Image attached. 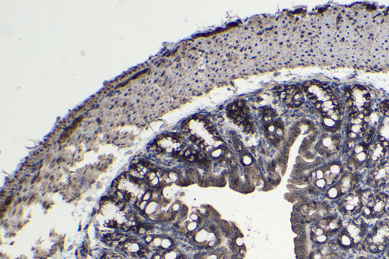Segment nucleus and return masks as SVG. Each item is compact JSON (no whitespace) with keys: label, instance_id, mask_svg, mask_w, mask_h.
I'll return each mask as SVG.
<instances>
[{"label":"nucleus","instance_id":"14","mask_svg":"<svg viewBox=\"0 0 389 259\" xmlns=\"http://www.w3.org/2000/svg\"><path fill=\"white\" fill-rule=\"evenodd\" d=\"M198 227V223L196 222V221H192V222H189L186 226L187 230L190 233L195 231Z\"/></svg>","mask_w":389,"mask_h":259},{"label":"nucleus","instance_id":"19","mask_svg":"<svg viewBox=\"0 0 389 259\" xmlns=\"http://www.w3.org/2000/svg\"><path fill=\"white\" fill-rule=\"evenodd\" d=\"M268 134H274L276 132V129H277V126L274 124H272L270 123L268 126Z\"/></svg>","mask_w":389,"mask_h":259},{"label":"nucleus","instance_id":"26","mask_svg":"<svg viewBox=\"0 0 389 259\" xmlns=\"http://www.w3.org/2000/svg\"><path fill=\"white\" fill-rule=\"evenodd\" d=\"M152 259H161V255H159V254H155V255L153 256Z\"/></svg>","mask_w":389,"mask_h":259},{"label":"nucleus","instance_id":"3","mask_svg":"<svg viewBox=\"0 0 389 259\" xmlns=\"http://www.w3.org/2000/svg\"><path fill=\"white\" fill-rule=\"evenodd\" d=\"M367 184L375 189L389 184V161L382 162L373 168L367 178Z\"/></svg>","mask_w":389,"mask_h":259},{"label":"nucleus","instance_id":"7","mask_svg":"<svg viewBox=\"0 0 389 259\" xmlns=\"http://www.w3.org/2000/svg\"><path fill=\"white\" fill-rule=\"evenodd\" d=\"M145 179H146L147 182L150 185L152 186V187H156V186L160 185L164 178H163V175L161 173L158 172V171H152V172H149L148 173Z\"/></svg>","mask_w":389,"mask_h":259},{"label":"nucleus","instance_id":"25","mask_svg":"<svg viewBox=\"0 0 389 259\" xmlns=\"http://www.w3.org/2000/svg\"><path fill=\"white\" fill-rule=\"evenodd\" d=\"M186 160L188 161H189V162H194L195 160H196V157H195V156L194 154H192L191 156H189V157H187Z\"/></svg>","mask_w":389,"mask_h":259},{"label":"nucleus","instance_id":"21","mask_svg":"<svg viewBox=\"0 0 389 259\" xmlns=\"http://www.w3.org/2000/svg\"><path fill=\"white\" fill-rule=\"evenodd\" d=\"M180 209H181V207H180V205L179 203H175L173 205L172 210H173V211L177 212V211H179Z\"/></svg>","mask_w":389,"mask_h":259},{"label":"nucleus","instance_id":"12","mask_svg":"<svg viewBox=\"0 0 389 259\" xmlns=\"http://www.w3.org/2000/svg\"><path fill=\"white\" fill-rule=\"evenodd\" d=\"M173 242L170 239L168 238H164L162 239V243H161V248L163 249H169L172 247Z\"/></svg>","mask_w":389,"mask_h":259},{"label":"nucleus","instance_id":"2","mask_svg":"<svg viewBox=\"0 0 389 259\" xmlns=\"http://www.w3.org/2000/svg\"><path fill=\"white\" fill-rule=\"evenodd\" d=\"M351 103L357 113H363L365 116L370 114L371 97L365 88L356 87L352 89L350 94Z\"/></svg>","mask_w":389,"mask_h":259},{"label":"nucleus","instance_id":"6","mask_svg":"<svg viewBox=\"0 0 389 259\" xmlns=\"http://www.w3.org/2000/svg\"><path fill=\"white\" fill-rule=\"evenodd\" d=\"M148 173L149 172H148V167L142 163H138V164L135 165L130 170V174L132 177L136 179L146 177Z\"/></svg>","mask_w":389,"mask_h":259},{"label":"nucleus","instance_id":"22","mask_svg":"<svg viewBox=\"0 0 389 259\" xmlns=\"http://www.w3.org/2000/svg\"><path fill=\"white\" fill-rule=\"evenodd\" d=\"M190 218H191V220L193 221H196L197 222V221H199V217H198V215L195 213H192V214L190 215Z\"/></svg>","mask_w":389,"mask_h":259},{"label":"nucleus","instance_id":"15","mask_svg":"<svg viewBox=\"0 0 389 259\" xmlns=\"http://www.w3.org/2000/svg\"><path fill=\"white\" fill-rule=\"evenodd\" d=\"M101 259H122L119 255H116L113 253H107L105 254Z\"/></svg>","mask_w":389,"mask_h":259},{"label":"nucleus","instance_id":"4","mask_svg":"<svg viewBox=\"0 0 389 259\" xmlns=\"http://www.w3.org/2000/svg\"><path fill=\"white\" fill-rule=\"evenodd\" d=\"M388 142L385 141L384 137L370 145L368 148L366 163L373 168L380 165L388 151Z\"/></svg>","mask_w":389,"mask_h":259},{"label":"nucleus","instance_id":"13","mask_svg":"<svg viewBox=\"0 0 389 259\" xmlns=\"http://www.w3.org/2000/svg\"><path fill=\"white\" fill-rule=\"evenodd\" d=\"M211 157L214 158H216V159H218L220 158L223 154H224V150L222 148H217V149H214L212 152H211Z\"/></svg>","mask_w":389,"mask_h":259},{"label":"nucleus","instance_id":"23","mask_svg":"<svg viewBox=\"0 0 389 259\" xmlns=\"http://www.w3.org/2000/svg\"><path fill=\"white\" fill-rule=\"evenodd\" d=\"M236 105L238 106L239 108H240V109H242V108H243L244 106H245V102L243 101V100H239V101L236 103Z\"/></svg>","mask_w":389,"mask_h":259},{"label":"nucleus","instance_id":"17","mask_svg":"<svg viewBox=\"0 0 389 259\" xmlns=\"http://www.w3.org/2000/svg\"><path fill=\"white\" fill-rule=\"evenodd\" d=\"M243 163L246 166H250L252 163V158L248 155H244L243 157Z\"/></svg>","mask_w":389,"mask_h":259},{"label":"nucleus","instance_id":"9","mask_svg":"<svg viewBox=\"0 0 389 259\" xmlns=\"http://www.w3.org/2000/svg\"><path fill=\"white\" fill-rule=\"evenodd\" d=\"M159 208V204L157 201H151L148 204L146 208H145V213L148 215L154 214V213Z\"/></svg>","mask_w":389,"mask_h":259},{"label":"nucleus","instance_id":"11","mask_svg":"<svg viewBox=\"0 0 389 259\" xmlns=\"http://www.w3.org/2000/svg\"><path fill=\"white\" fill-rule=\"evenodd\" d=\"M179 257L178 253L174 250H169L164 254V259H177Z\"/></svg>","mask_w":389,"mask_h":259},{"label":"nucleus","instance_id":"20","mask_svg":"<svg viewBox=\"0 0 389 259\" xmlns=\"http://www.w3.org/2000/svg\"><path fill=\"white\" fill-rule=\"evenodd\" d=\"M277 136V137H281L282 135H284V129L281 126H277V129H276V132L274 133Z\"/></svg>","mask_w":389,"mask_h":259},{"label":"nucleus","instance_id":"10","mask_svg":"<svg viewBox=\"0 0 389 259\" xmlns=\"http://www.w3.org/2000/svg\"><path fill=\"white\" fill-rule=\"evenodd\" d=\"M380 110L385 116L389 117V102L384 101L380 105Z\"/></svg>","mask_w":389,"mask_h":259},{"label":"nucleus","instance_id":"24","mask_svg":"<svg viewBox=\"0 0 389 259\" xmlns=\"http://www.w3.org/2000/svg\"><path fill=\"white\" fill-rule=\"evenodd\" d=\"M153 239H154V238H153V236H147L146 238H145V241H146V242H148V243H149V244H151V242H152Z\"/></svg>","mask_w":389,"mask_h":259},{"label":"nucleus","instance_id":"8","mask_svg":"<svg viewBox=\"0 0 389 259\" xmlns=\"http://www.w3.org/2000/svg\"><path fill=\"white\" fill-rule=\"evenodd\" d=\"M304 103V96L300 90L293 97V102L291 105L294 107H299Z\"/></svg>","mask_w":389,"mask_h":259},{"label":"nucleus","instance_id":"16","mask_svg":"<svg viewBox=\"0 0 389 259\" xmlns=\"http://www.w3.org/2000/svg\"><path fill=\"white\" fill-rule=\"evenodd\" d=\"M168 177H169V179L171 180V182H176V181L179 180V179H180L179 174L176 172L169 173L168 174Z\"/></svg>","mask_w":389,"mask_h":259},{"label":"nucleus","instance_id":"5","mask_svg":"<svg viewBox=\"0 0 389 259\" xmlns=\"http://www.w3.org/2000/svg\"><path fill=\"white\" fill-rule=\"evenodd\" d=\"M181 138L177 136H164L157 141V147L166 153H173L180 150Z\"/></svg>","mask_w":389,"mask_h":259},{"label":"nucleus","instance_id":"18","mask_svg":"<svg viewBox=\"0 0 389 259\" xmlns=\"http://www.w3.org/2000/svg\"><path fill=\"white\" fill-rule=\"evenodd\" d=\"M234 241H235L236 245L238 247L241 248V247L244 246V240H243V238L242 236H238V237L236 238Z\"/></svg>","mask_w":389,"mask_h":259},{"label":"nucleus","instance_id":"1","mask_svg":"<svg viewBox=\"0 0 389 259\" xmlns=\"http://www.w3.org/2000/svg\"><path fill=\"white\" fill-rule=\"evenodd\" d=\"M368 124L366 122V116L363 113H352L348 117L346 123V133L350 141L356 140L364 137L367 130Z\"/></svg>","mask_w":389,"mask_h":259}]
</instances>
